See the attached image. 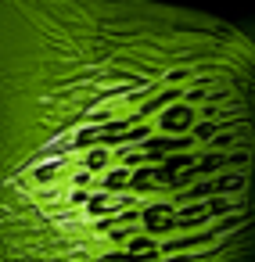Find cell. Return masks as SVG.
<instances>
[{
	"mask_svg": "<svg viewBox=\"0 0 255 262\" xmlns=\"http://www.w3.org/2000/svg\"><path fill=\"white\" fill-rule=\"evenodd\" d=\"M0 262H255V26L0 0Z\"/></svg>",
	"mask_w": 255,
	"mask_h": 262,
	"instance_id": "obj_1",
	"label": "cell"
}]
</instances>
